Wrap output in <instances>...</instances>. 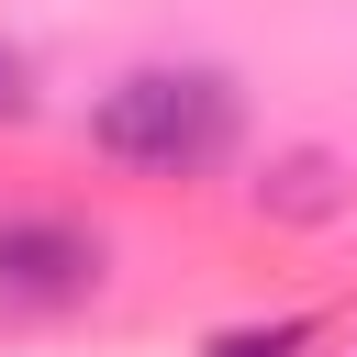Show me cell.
I'll list each match as a JSON object with an SVG mask.
<instances>
[{"instance_id":"6da1fadb","label":"cell","mask_w":357,"mask_h":357,"mask_svg":"<svg viewBox=\"0 0 357 357\" xmlns=\"http://www.w3.org/2000/svg\"><path fill=\"white\" fill-rule=\"evenodd\" d=\"M245 145V100L223 67H123L89 100V156L134 178H212Z\"/></svg>"},{"instance_id":"7a4b0ae2","label":"cell","mask_w":357,"mask_h":357,"mask_svg":"<svg viewBox=\"0 0 357 357\" xmlns=\"http://www.w3.org/2000/svg\"><path fill=\"white\" fill-rule=\"evenodd\" d=\"M112 279V245L78 212H0V301L11 312H78Z\"/></svg>"},{"instance_id":"3957f363","label":"cell","mask_w":357,"mask_h":357,"mask_svg":"<svg viewBox=\"0 0 357 357\" xmlns=\"http://www.w3.org/2000/svg\"><path fill=\"white\" fill-rule=\"evenodd\" d=\"M257 212H268V223H335V212H346V167H335L324 145H290V156L257 178Z\"/></svg>"},{"instance_id":"277c9868","label":"cell","mask_w":357,"mask_h":357,"mask_svg":"<svg viewBox=\"0 0 357 357\" xmlns=\"http://www.w3.org/2000/svg\"><path fill=\"white\" fill-rule=\"evenodd\" d=\"M201 357H312V312H279V324H234V335H212Z\"/></svg>"},{"instance_id":"5b68a950","label":"cell","mask_w":357,"mask_h":357,"mask_svg":"<svg viewBox=\"0 0 357 357\" xmlns=\"http://www.w3.org/2000/svg\"><path fill=\"white\" fill-rule=\"evenodd\" d=\"M22 112H33V67L0 45V123H22Z\"/></svg>"}]
</instances>
